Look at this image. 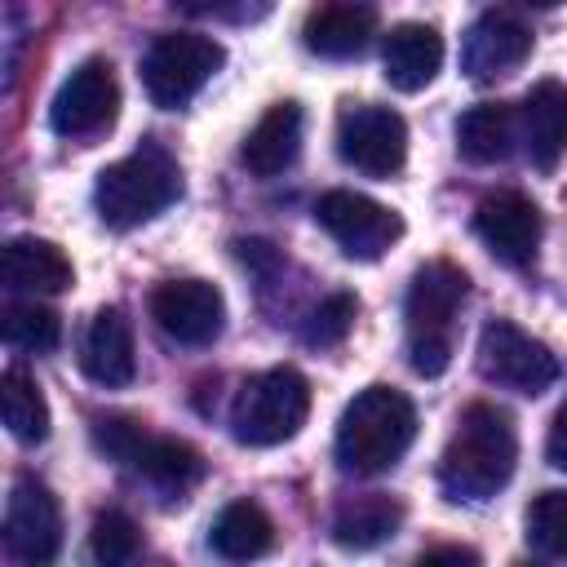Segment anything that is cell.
<instances>
[{"mask_svg":"<svg viewBox=\"0 0 567 567\" xmlns=\"http://www.w3.org/2000/svg\"><path fill=\"white\" fill-rule=\"evenodd\" d=\"M514 461L518 434L509 412L496 403H470L439 456V487L447 501H487L509 483Z\"/></svg>","mask_w":567,"mask_h":567,"instance_id":"6da1fadb","label":"cell"},{"mask_svg":"<svg viewBox=\"0 0 567 567\" xmlns=\"http://www.w3.org/2000/svg\"><path fill=\"white\" fill-rule=\"evenodd\" d=\"M416 439V408L394 385L359 390L337 421V465L346 474H385Z\"/></svg>","mask_w":567,"mask_h":567,"instance_id":"7a4b0ae2","label":"cell"},{"mask_svg":"<svg viewBox=\"0 0 567 567\" xmlns=\"http://www.w3.org/2000/svg\"><path fill=\"white\" fill-rule=\"evenodd\" d=\"M177 195H182V168L164 146H151V142L137 146L133 155L106 164L97 173V186H93L97 217L111 230H133V226L151 221Z\"/></svg>","mask_w":567,"mask_h":567,"instance_id":"3957f363","label":"cell"},{"mask_svg":"<svg viewBox=\"0 0 567 567\" xmlns=\"http://www.w3.org/2000/svg\"><path fill=\"white\" fill-rule=\"evenodd\" d=\"M470 292V279L452 261H425L408 284V363L421 377H439L452 363V319Z\"/></svg>","mask_w":567,"mask_h":567,"instance_id":"277c9868","label":"cell"},{"mask_svg":"<svg viewBox=\"0 0 567 567\" xmlns=\"http://www.w3.org/2000/svg\"><path fill=\"white\" fill-rule=\"evenodd\" d=\"M310 416V381L297 368H266L244 381L230 408V434L244 447L288 443Z\"/></svg>","mask_w":567,"mask_h":567,"instance_id":"5b68a950","label":"cell"},{"mask_svg":"<svg viewBox=\"0 0 567 567\" xmlns=\"http://www.w3.org/2000/svg\"><path fill=\"white\" fill-rule=\"evenodd\" d=\"M226 62V49L213 35H195V31H168L159 35L146 58H142V84L151 93L155 106L177 111L186 106L208 80L213 71Z\"/></svg>","mask_w":567,"mask_h":567,"instance_id":"8992f818","label":"cell"},{"mask_svg":"<svg viewBox=\"0 0 567 567\" xmlns=\"http://www.w3.org/2000/svg\"><path fill=\"white\" fill-rule=\"evenodd\" d=\"M478 372L514 394H545L554 381H558V359L554 350L523 332L518 323L509 319H492L483 332H478Z\"/></svg>","mask_w":567,"mask_h":567,"instance_id":"52a82bcc","label":"cell"},{"mask_svg":"<svg viewBox=\"0 0 567 567\" xmlns=\"http://www.w3.org/2000/svg\"><path fill=\"white\" fill-rule=\"evenodd\" d=\"M337 155L368 177H394L408 159L403 115L377 102H350L337 115Z\"/></svg>","mask_w":567,"mask_h":567,"instance_id":"ba28073f","label":"cell"},{"mask_svg":"<svg viewBox=\"0 0 567 567\" xmlns=\"http://www.w3.org/2000/svg\"><path fill=\"white\" fill-rule=\"evenodd\" d=\"M315 221L341 244L346 257L354 261H377L385 248L399 244L403 235V217L359 190H328L315 204Z\"/></svg>","mask_w":567,"mask_h":567,"instance_id":"9c48e42d","label":"cell"},{"mask_svg":"<svg viewBox=\"0 0 567 567\" xmlns=\"http://www.w3.org/2000/svg\"><path fill=\"white\" fill-rule=\"evenodd\" d=\"M115 111H120L115 71H111V62L89 58L62 80V89L49 106V124L62 137H93L115 124Z\"/></svg>","mask_w":567,"mask_h":567,"instance_id":"30bf717a","label":"cell"},{"mask_svg":"<svg viewBox=\"0 0 567 567\" xmlns=\"http://www.w3.org/2000/svg\"><path fill=\"white\" fill-rule=\"evenodd\" d=\"M151 319L177 346H208L221 337L226 301L208 279H168L151 292Z\"/></svg>","mask_w":567,"mask_h":567,"instance_id":"8fae6325","label":"cell"},{"mask_svg":"<svg viewBox=\"0 0 567 567\" xmlns=\"http://www.w3.org/2000/svg\"><path fill=\"white\" fill-rule=\"evenodd\" d=\"M4 545L18 563H53L62 549V509L58 496L35 483L18 478L4 505Z\"/></svg>","mask_w":567,"mask_h":567,"instance_id":"7c38bea8","label":"cell"},{"mask_svg":"<svg viewBox=\"0 0 567 567\" xmlns=\"http://www.w3.org/2000/svg\"><path fill=\"white\" fill-rule=\"evenodd\" d=\"M540 208L518 190H496L474 208V235L505 266H527L540 248Z\"/></svg>","mask_w":567,"mask_h":567,"instance_id":"4fadbf2b","label":"cell"},{"mask_svg":"<svg viewBox=\"0 0 567 567\" xmlns=\"http://www.w3.org/2000/svg\"><path fill=\"white\" fill-rule=\"evenodd\" d=\"M532 58V31L509 13H483L461 40V71L470 80H501Z\"/></svg>","mask_w":567,"mask_h":567,"instance_id":"5bb4252c","label":"cell"},{"mask_svg":"<svg viewBox=\"0 0 567 567\" xmlns=\"http://www.w3.org/2000/svg\"><path fill=\"white\" fill-rule=\"evenodd\" d=\"M377 35V9L363 0H323L319 9H310L301 40L310 53L319 58H359Z\"/></svg>","mask_w":567,"mask_h":567,"instance_id":"9a60e30c","label":"cell"},{"mask_svg":"<svg viewBox=\"0 0 567 567\" xmlns=\"http://www.w3.org/2000/svg\"><path fill=\"white\" fill-rule=\"evenodd\" d=\"M80 368L93 385H106V390H124L137 377L133 328L115 306L93 315V323L84 332V346H80Z\"/></svg>","mask_w":567,"mask_h":567,"instance_id":"2e32d148","label":"cell"},{"mask_svg":"<svg viewBox=\"0 0 567 567\" xmlns=\"http://www.w3.org/2000/svg\"><path fill=\"white\" fill-rule=\"evenodd\" d=\"M381 66H385L390 89L421 93L443 66V35L425 22H399V27H390V35L381 44Z\"/></svg>","mask_w":567,"mask_h":567,"instance_id":"e0dca14e","label":"cell"},{"mask_svg":"<svg viewBox=\"0 0 567 567\" xmlns=\"http://www.w3.org/2000/svg\"><path fill=\"white\" fill-rule=\"evenodd\" d=\"M0 279L9 292H66L75 270L58 244L35 239V235H18L4 244Z\"/></svg>","mask_w":567,"mask_h":567,"instance_id":"ac0fdd59","label":"cell"},{"mask_svg":"<svg viewBox=\"0 0 567 567\" xmlns=\"http://www.w3.org/2000/svg\"><path fill=\"white\" fill-rule=\"evenodd\" d=\"M301 151V106L297 102H275L244 137L239 159L252 177H275L284 173Z\"/></svg>","mask_w":567,"mask_h":567,"instance_id":"d6986e66","label":"cell"},{"mask_svg":"<svg viewBox=\"0 0 567 567\" xmlns=\"http://www.w3.org/2000/svg\"><path fill=\"white\" fill-rule=\"evenodd\" d=\"M523 142L536 168H554L567 155V84L540 80L523 97Z\"/></svg>","mask_w":567,"mask_h":567,"instance_id":"ffe728a7","label":"cell"},{"mask_svg":"<svg viewBox=\"0 0 567 567\" xmlns=\"http://www.w3.org/2000/svg\"><path fill=\"white\" fill-rule=\"evenodd\" d=\"M518 142V120L501 102H478L456 120V151L470 164H501L514 155Z\"/></svg>","mask_w":567,"mask_h":567,"instance_id":"44dd1931","label":"cell"},{"mask_svg":"<svg viewBox=\"0 0 567 567\" xmlns=\"http://www.w3.org/2000/svg\"><path fill=\"white\" fill-rule=\"evenodd\" d=\"M124 465H133L137 474H146L164 492H186L204 478V456L190 443L168 439V434H142Z\"/></svg>","mask_w":567,"mask_h":567,"instance_id":"7402d4cb","label":"cell"},{"mask_svg":"<svg viewBox=\"0 0 567 567\" xmlns=\"http://www.w3.org/2000/svg\"><path fill=\"white\" fill-rule=\"evenodd\" d=\"M270 540H275V523H270V514H266L257 501H230V505L217 514L213 532H208L213 554H221V558H230V563L261 558V554L270 549Z\"/></svg>","mask_w":567,"mask_h":567,"instance_id":"603a6c76","label":"cell"},{"mask_svg":"<svg viewBox=\"0 0 567 567\" xmlns=\"http://www.w3.org/2000/svg\"><path fill=\"white\" fill-rule=\"evenodd\" d=\"M403 523V505L394 496H381V492H368V496H354L350 505L337 509L332 518V540L341 549H372L381 540H390Z\"/></svg>","mask_w":567,"mask_h":567,"instance_id":"cb8c5ba5","label":"cell"},{"mask_svg":"<svg viewBox=\"0 0 567 567\" xmlns=\"http://www.w3.org/2000/svg\"><path fill=\"white\" fill-rule=\"evenodd\" d=\"M0 412H4V425L18 443H44L49 439V403H44L40 385L13 368L0 377Z\"/></svg>","mask_w":567,"mask_h":567,"instance_id":"d4e9b609","label":"cell"},{"mask_svg":"<svg viewBox=\"0 0 567 567\" xmlns=\"http://www.w3.org/2000/svg\"><path fill=\"white\" fill-rule=\"evenodd\" d=\"M527 545L545 558H567V492L549 487L527 505Z\"/></svg>","mask_w":567,"mask_h":567,"instance_id":"484cf974","label":"cell"},{"mask_svg":"<svg viewBox=\"0 0 567 567\" xmlns=\"http://www.w3.org/2000/svg\"><path fill=\"white\" fill-rule=\"evenodd\" d=\"M4 341L18 346V350H31V354H49L58 341H62V323L49 306H35V301H22V306H9L4 310Z\"/></svg>","mask_w":567,"mask_h":567,"instance_id":"4316f807","label":"cell"},{"mask_svg":"<svg viewBox=\"0 0 567 567\" xmlns=\"http://www.w3.org/2000/svg\"><path fill=\"white\" fill-rule=\"evenodd\" d=\"M89 549H93L97 563L120 567V563H133V558H137V549H142V532H137V523H133L124 509H102V514L93 518Z\"/></svg>","mask_w":567,"mask_h":567,"instance_id":"83f0119b","label":"cell"},{"mask_svg":"<svg viewBox=\"0 0 567 567\" xmlns=\"http://www.w3.org/2000/svg\"><path fill=\"white\" fill-rule=\"evenodd\" d=\"M354 315H359V301L350 292H328L310 310V319H306V341L310 346H337V341H346V332L354 328Z\"/></svg>","mask_w":567,"mask_h":567,"instance_id":"f1b7e54d","label":"cell"},{"mask_svg":"<svg viewBox=\"0 0 567 567\" xmlns=\"http://www.w3.org/2000/svg\"><path fill=\"white\" fill-rule=\"evenodd\" d=\"M173 9L190 18H217V22H257L270 13L275 0H168Z\"/></svg>","mask_w":567,"mask_h":567,"instance_id":"f546056e","label":"cell"},{"mask_svg":"<svg viewBox=\"0 0 567 567\" xmlns=\"http://www.w3.org/2000/svg\"><path fill=\"white\" fill-rule=\"evenodd\" d=\"M545 456H549V465L567 470V403L554 412V425H549V439H545Z\"/></svg>","mask_w":567,"mask_h":567,"instance_id":"4dcf8cb0","label":"cell"},{"mask_svg":"<svg viewBox=\"0 0 567 567\" xmlns=\"http://www.w3.org/2000/svg\"><path fill=\"white\" fill-rule=\"evenodd\" d=\"M421 563H478V554L465 545H439V549H425Z\"/></svg>","mask_w":567,"mask_h":567,"instance_id":"1f68e13d","label":"cell"},{"mask_svg":"<svg viewBox=\"0 0 567 567\" xmlns=\"http://www.w3.org/2000/svg\"><path fill=\"white\" fill-rule=\"evenodd\" d=\"M523 4H532V9H554V4H563V0H523Z\"/></svg>","mask_w":567,"mask_h":567,"instance_id":"d6a6232c","label":"cell"}]
</instances>
